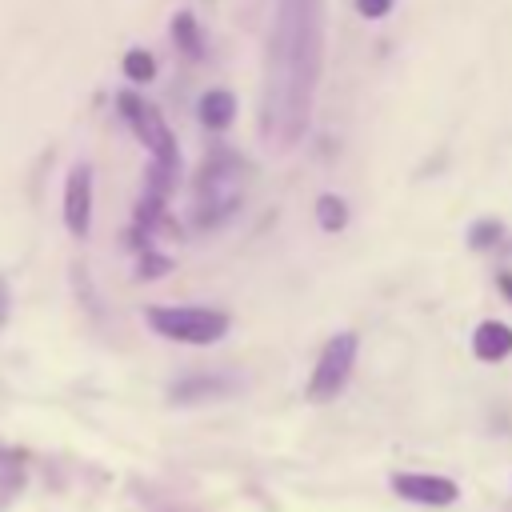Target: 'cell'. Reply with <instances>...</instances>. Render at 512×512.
Returning <instances> with one entry per match:
<instances>
[{
  "mask_svg": "<svg viewBox=\"0 0 512 512\" xmlns=\"http://www.w3.org/2000/svg\"><path fill=\"white\" fill-rule=\"evenodd\" d=\"M324 68V20L308 0H280L268 52H264V88H260V140L272 152L300 144L312 120V100Z\"/></svg>",
  "mask_w": 512,
  "mask_h": 512,
  "instance_id": "obj_1",
  "label": "cell"
},
{
  "mask_svg": "<svg viewBox=\"0 0 512 512\" xmlns=\"http://www.w3.org/2000/svg\"><path fill=\"white\" fill-rule=\"evenodd\" d=\"M244 160L228 144H212L192 184V228L212 232L228 224L244 204Z\"/></svg>",
  "mask_w": 512,
  "mask_h": 512,
  "instance_id": "obj_2",
  "label": "cell"
},
{
  "mask_svg": "<svg viewBox=\"0 0 512 512\" xmlns=\"http://www.w3.org/2000/svg\"><path fill=\"white\" fill-rule=\"evenodd\" d=\"M152 332L176 344H216L228 336L232 320L220 308H200V304H156L144 312Z\"/></svg>",
  "mask_w": 512,
  "mask_h": 512,
  "instance_id": "obj_3",
  "label": "cell"
},
{
  "mask_svg": "<svg viewBox=\"0 0 512 512\" xmlns=\"http://www.w3.org/2000/svg\"><path fill=\"white\" fill-rule=\"evenodd\" d=\"M116 104H120V116L128 120V128L136 132V140L148 148V156H152L156 164L180 168V148H176V136H172L168 120L160 116V108L148 104V100L136 96V92H120Z\"/></svg>",
  "mask_w": 512,
  "mask_h": 512,
  "instance_id": "obj_4",
  "label": "cell"
},
{
  "mask_svg": "<svg viewBox=\"0 0 512 512\" xmlns=\"http://www.w3.org/2000/svg\"><path fill=\"white\" fill-rule=\"evenodd\" d=\"M356 352H360L356 332H336V336L320 348V356H316V368H312V376H308V400H316V404L336 400V396L344 392L352 368H356Z\"/></svg>",
  "mask_w": 512,
  "mask_h": 512,
  "instance_id": "obj_5",
  "label": "cell"
},
{
  "mask_svg": "<svg viewBox=\"0 0 512 512\" xmlns=\"http://www.w3.org/2000/svg\"><path fill=\"white\" fill-rule=\"evenodd\" d=\"M388 484H392V492H396L400 500L428 504V508H448V504H456V496H460V484H456V480L432 476V472H396Z\"/></svg>",
  "mask_w": 512,
  "mask_h": 512,
  "instance_id": "obj_6",
  "label": "cell"
},
{
  "mask_svg": "<svg viewBox=\"0 0 512 512\" xmlns=\"http://www.w3.org/2000/svg\"><path fill=\"white\" fill-rule=\"evenodd\" d=\"M64 228L84 240L92 228V164H72L64 180Z\"/></svg>",
  "mask_w": 512,
  "mask_h": 512,
  "instance_id": "obj_7",
  "label": "cell"
},
{
  "mask_svg": "<svg viewBox=\"0 0 512 512\" xmlns=\"http://www.w3.org/2000/svg\"><path fill=\"white\" fill-rule=\"evenodd\" d=\"M472 352H476V360H484V364L508 360V356H512V328H508L504 320H480L476 332H472Z\"/></svg>",
  "mask_w": 512,
  "mask_h": 512,
  "instance_id": "obj_8",
  "label": "cell"
},
{
  "mask_svg": "<svg viewBox=\"0 0 512 512\" xmlns=\"http://www.w3.org/2000/svg\"><path fill=\"white\" fill-rule=\"evenodd\" d=\"M232 388H236V380H232V376L212 372V376H188V380L172 384V388H168V396H172V404H196V400H216V396H228Z\"/></svg>",
  "mask_w": 512,
  "mask_h": 512,
  "instance_id": "obj_9",
  "label": "cell"
},
{
  "mask_svg": "<svg viewBox=\"0 0 512 512\" xmlns=\"http://www.w3.org/2000/svg\"><path fill=\"white\" fill-rule=\"evenodd\" d=\"M196 112H200V124H204L208 132H224V128L236 120V96L224 92V88H208V92L200 96Z\"/></svg>",
  "mask_w": 512,
  "mask_h": 512,
  "instance_id": "obj_10",
  "label": "cell"
},
{
  "mask_svg": "<svg viewBox=\"0 0 512 512\" xmlns=\"http://www.w3.org/2000/svg\"><path fill=\"white\" fill-rule=\"evenodd\" d=\"M172 40H176V48L188 60H204V32H200V24H196L192 12H176L172 16Z\"/></svg>",
  "mask_w": 512,
  "mask_h": 512,
  "instance_id": "obj_11",
  "label": "cell"
},
{
  "mask_svg": "<svg viewBox=\"0 0 512 512\" xmlns=\"http://www.w3.org/2000/svg\"><path fill=\"white\" fill-rule=\"evenodd\" d=\"M24 484V464H20V452L16 448H4L0 444V500H12Z\"/></svg>",
  "mask_w": 512,
  "mask_h": 512,
  "instance_id": "obj_12",
  "label": "cell"
},
{
  "mask_svg": "<svg viewBox=\"0 0 512 512\" xmlns=\"http://www.w3.org/2000/svg\"><path fill=\"white\" fill-rule=\"evenodd\" d=\"M316 224H320L324 232H340V228L348 224V204H344L340 196L324 192V196L316 200Z\"/></svg>",
  "mask_w": 512,
  "mask_h": 512,
  "instance_id": "obj_13",
  "label": "cell"
},
{
  "mask_svg": "<svg viewBox=\"0 0 512 512\" xmlns=\"http://www.w3.org/2000/svg\"><path fill=\"white\" fill-rule=\"evenodd\" d=\"M120 68H124V76H128L132 84H148V80L156 76V60H152L148 48H128Z\"/></svg>",
  "mask_w": 512,
  "mask_h": 512,
  "instance_id": "obj_14",
  "label": "cell"
},
{
  "mask_svg": "<svg viewBox=\"0 0 512 512\" xmlns=\"http://www.w3.org/2000/svg\"><path fill=\"white\" fill-rule=\"evenodd\" d=\"M500 236H504V224H500V220H492V216H484V220H476V224L468 228V244H472L476 252L496 248V244H500Z\"/></svg>",
  "mask_w": 512,
  "mask_h": 512,
  "instance_id": "obj_15",
  "label": "cell"
},
{
  "mask_svg": "<svg viewBox=\"0 0 512 512\" xmlns=\"http://www.w3.org/2000/svg\"><path fill=\"white\" fill-rule=\"evenodd\" d=\"M164 272H172V260H168V256H160L152 244H148V248H140L136 276H140V280H156V276H164Z\"/></svg>",
  "mask_w": 512,
  "mask_h": 512,
  "instance_id": "obj_16",
  "label": "cell"
},
{
  "mask_svg": "<svg viewBox=\"0 0 512 512\" xmlns=\"http://www.w3.org/2000/svg\"><path fill=\"white\" fill-rule=\"evenodd\" d=\"M392 4H396V0H356V12L368 16V20H384V16L392 12Z\"/></svg>",
  "mask_w": 512,
  "mask_h": 512,
  "instance_id": "obj_17",
  "label": "cell"
},
{
  "mask_svg": "<svg viewBox=\"0 0 512 512\" xmlns=\"http://www.w3.org/2000/svg\"><path fill=\"white\" fill-rule=\"evenodd\" d=\"M8 312H12V292H8V280L0 276V328H4V320H8Z\"/></svg>",
  "mask_w": 512,
  "mask_h": 512,
  "instance_id": "obj_18",
  "label": "cell"
},
{
  "mask_svg": "<svg viewBox=\"0 0 512 512\" xmlns=\"http://www.w3.org/2000/svg\"><path fill=\"white\" fill-rule=\"evenodd\" d=\"M500 288H504V292L512 296V276H500Z\"/></svg>",
  "mask_w": 512,
  "mask_h": 512,
  "instance_id": "obj_19",
  "label": "cell"
}]
</instances>
